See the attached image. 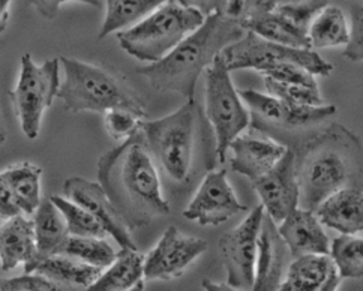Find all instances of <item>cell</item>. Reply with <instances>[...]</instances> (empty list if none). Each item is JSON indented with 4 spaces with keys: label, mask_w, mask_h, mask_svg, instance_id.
Returning a JSON list of instances; mask_svg holds the SVG:
<instances>
[{
    "label": "cell",
    "mask_w": 363,
    "mask_h": 291,
    "mask_svg": "<svg viewBox=\"0 0 363 291\" xmlns=\"http://www.w3.org/2000/svg\"><path fill=\"white\" fill-rule=\"evenodd\" d=\"M35 272L50 278L57 285L89 290V287L95 284L101 276L104 269L67 254H55L44 257Z\"/></svg>",
    "instance_id": "obj_24"
},
{
    "label": "cell",
    "mask_w": 363,
    "mask_h": 291,
    "mask_svg": "<svg viewBox=\"0 0 363 291\" xmlns=\"http://www.w3.org/2000/svg\"><path fill=\"white\" fill-rule=\"evenodd\" d=\"M18 215L2 221L0 227V264L2 272L16 269L18 264L24 266V273H32L40 266L43 256L38 249L35 222Z\"/></svg>",
    "instance_id": "obj_16"
},
{
    "label": "cell",
    "mask_w": 363,
    "mask_h": 291,
    "mask_svg": "<svg viewBox=\"0 0 363 291\" xmlns=\"http://www.w3.org/2000/svg\"><path fill=\"white\" fill-rule=\"evenodd\" d=\"M264 77L272 78V80L282 82V83H293V84H305V86H314L318 87L314 74L308 71L303 66L291 63V62H284L275 66H270V68L264 70L262 72Z\"/></svg>",
    "instance_id": "obj_34"
},
{
    "label": "cell",
    "mask_w": 363,
    "mask_h": 291,
    "mask_svg": "<svg viewBox=\"0 0 363 291\" xmlns=\"http://www.w3.org/2000/svg\"><path fill=\"white\" fill-rule=\"evenodd\" d=\"M282 4H318L321 6H328L329 0H279V5Z\"/></svg>",
    "instance_id": "obj_44"
},
{
    "label": "cell",
    "mask_w": 363,
    "mask_h": 291,
    "mask_svg": "<svg viewBox=\"0 0 363 291\" xmlns=\"http://www.w3.org/2000/svg\"><path fill=\"white\" fill-rule=\"evenodd\" d=\"M278 229L293 258L306 254H330V241L315 210L297 207L278 224Z\"/></svg>",
    "instance_id": "obj_19"
},
{
    "label": "cell",
    "mask_w": 363,
    "mask_h": 291,
    "mask_svg": "<svg viewBox=\"0 0 363 291\" xmlns=\"http://www.w3.org/2000/svg\"><path fill=\"white\" fill-rule=\"evenodd\" d=\"M315 214L323 226L341 234H356L363 231V190L344 188L328 197Z\"/></svg>",
    "instance_id": "obj_21"
},
{
    "label": "cell",
    "mask_w": 363,
    "mask_h": 291,
    "mask_svg": "<svg viewBox=\"0 0 363 291\" xmlns=\"http://www.w3.org/2000/svg\"><path fill=\"white\" fill-rule=\"evenodd\" d=\"M63 191L69 200L86 207L121 248L138 249L129 233L128 224L101 183L90 182L83 177H71L63 183Z\"/></svg>",
    "instance_id": "obj_15"
},
{
    "label": "cell",
    "mask_w": 363,
    "mask_h": 291,
    "mask_svg": "<svg viewBox=\"0 0 363 291\" xmlns=\"http://www.w3.org/2000/svg\"><path fill=\"white\" fill-rule=\"evenodd\" d=\"M207 242L200 237L182 234L174 226L168 227L160 242L146 257L145 278L149 281H170L206 253Z\"/></svg>",
    "instance_id": "obj_12"
},
{
    "label": "cell",
    "mask_w": 363,
    "mask_h": 291,
    "mask_svg": "<svg viewBox=\"0 0 363 291\" xmlns=\"http://www.w3.org/2000/svg\"><path fill=\"white\" fill-rule=\"evenodd\" d=\"M62 254L79 258L92 266L106 269L118 257V253L106 241V237L69 236Z\"/></svg>",
    "instance_id": "obj_29"
},
{
    "label": "cell",
    "mask_w": 363,
    "mask_h": 291,
    "mask_svg": "<svg viewBox=\"0 0 363 291\" xmlns=\"http://www.w3.org/2000/svg\"><path fill=\"white\" fill-rule=\"evenodd\" d=\"M157 165L141 129L104 153L98 163L99 183L129 229L170 214Z\"/></svg>",
    "instance_id": "obj_1"
},
{
    "label": "cell",
    "mask_w": 363,
    "mask_h": 291,
    "mask_svg": "<svg viewBox=\"0 0 363 291\" xmlns=\"http://www.w3.org/2000/svg\"><path fill=\"white\" fill-rule=\"evenodd\" d=\"M146 257L138 249L122 248L118 257L104 269L101 276L89 287L90 291H125L143 290Z\"/></svg>",
    "instance_id": "obj_22"
},
{
    "label": "cell",
    "mask_w": 363,
    "mask_h": 291,
    "mask_svg": "<svg viewBox=\"0 0 363 291\" xmlns=\"http://www.w3.org/2000/svg\"><path fill=\"white\" fill-rule=\"evenodd\" d=\"M67 2H80L95 8L102 6L101 0H29V4L40 12L44 18H48V20H53L57 16L60 5Z\"/></svg>",
    "instance_id": "obj_37"
},
{
    "label": "cell",
    "mask_w": 363,
    "mask_h": 291,
    "mask_svg": "<svg viewBox=\"0 0 363 291\" xmlns=\"http://www.w3.org/2000/svg\"><path fill=\"white\" fill-rule=\"evenodd\" d=\"M243 24L218 12L207 16L199 29L189 33L174 50L155 63L138 68L150 86L161 92H177L186 99L196 98L199 77L231 44L246 35Z\"/></svg>",
    "instance_id": "obj_2"
},
{
    "label": "cell",
    "mask_w": 363,
    "mask_h": 291,
    "mask_svg": "<svg viewBox=\"0 0 363 291\" xmlns=\"http://www.w3.org/2000/svg\"><path fill=\"white\" fill-rule=\"evenodd\" d=\"M330 256L344 278L363 276V239L354 234H342L332 242Z\"/></svg>",
    "instance_id": "obj_30"
},
{
    "label": "cell",
    "mask_w": 363,
    "mask_h": 291,
    "mask_svg": "<svg viewBox=\"0 0 363 291\" xmlns=\"http://www.w3.org/2000/svg\"><path fill=\"white\" fill-rule=\"evenodd\" d=\"M197 8L168 0L135 26L118 33L121 48L137 60L155 63L164 59L204 23Z\"/></svg>",
    "instance_id": "obj_4"
},
{
    "label": "cell",
    "mask_w": 363,
    "mask_h": 291,
    "mask_svg": "<svg viewBox=\"0 0 363 291\" xmlns=\"http://www.w3.org/2000/svg\"><path fill=\"white\" fill-rule=\"evenodd\" d=\"M225 18L243 23L248 12V0H216L215 11Z\"/></svg>",
    "instance_id": "obj_38"
},
{
    "label": "cell",
    "mask_w": 363,
    "mask_h": 291,
    "mask_svg": "<svg viewBox=\"0 0 363 291\" xmlns=\"http://www.w3.org/2000/svg\"><path fill=\"white\" fill-rule=\"evenodd\" d=\"M279 5V0H248V12H246V18H252L255 16L266 14V12L275 11Z\"/></svg>",
    "instance_id": "obj_40"
},
{
    "label": "cell",
    "mask_w": 363,
    "mask_h": 291,
    "mask_svg": "<svg viewBox=\"0 0 363 291\" xmlns=\"http://www.w3.org/2000/svg\"><path fill=\"white\" fill-rule=\"evenodd\" d=\"M12 0H0V24H2V32H5L6 23L9 18V4Z\"/></svg>",
    "instance_id": "obj_42"
},
{
    "label": "cell",
    "mask_w": 363,
    "mask_h": 291,
    "mask_svg": "<svg viewBox=\"0 0 363 291\" xmlns=\"http://www.w3.org/2000/svg\"><path fill=\"white\" fill-rule=\"evenodd\" d=\"M308 36L313 48L347 45L350 41V31L344 12L338 6L328 5L314 18Z\"/></svg>",
    "instance_id": "obj_28"
},
{
    "label": "cell",
    "mask_w": 363,
    "mask_h": 291,
    "mask_svg": "<svg viewBox=\"0 0 363 291\" xmlns=\"http://www.w3.org/2000/svg\"><path fill=\"white\" fill-rule=\"evenodd\" d=\"M18 215H24V212L21 210L16 197L12 195V192L4 183H0V216H2V221L11 219Z\"/></svg>",
    "instance_id": "obj_39"
},
{
    "label": "cell",
    "mask_w": 363,
    "mask_h": 291,
    "mask_svg": "<svg viewBox=\"0 0 363 291\" xmlns=\"http://www.w3.org/2000/svg\"><path fill=\"white\" fill-rule=\"evenodd\" d=\"M360 160V146L345 128L338 126L320 140L311 141L299 165L296 164L305 207L315 210L332 194L350 188L356 167L363 164Z\"/></svg>",
    "instance_id": "obj_3"
},
{
    "label": "cell",
    "mask_w": 363,
    "mask_h": 291,
    "mask_svg": "<svg viewBox=\"0 0 363 291\" xmlns=\"http://www.w3.org/2000/svg\"><path fill=\"white\" fill-rule=\"evenodd\" d=\"M168 0H106L107 12L99 39L133 28Z\"/></svg>",
    "instance_id": "obj_27"
},
{
    "label": "cell",
    "mask_w": 363,
    "mask_h": 291,
    "mask_svg": "<svg viewBox=\"0 0 363 291\" xmlns=\"http://www.w3.org/2000/svg\"><path fill=\"white\" fill-rule=\"evenodd\" d=\"M264 84L267 94L278 97L284 101L291 104H305V105H321L323 98L320 95L318 87L305 86V84H293L272 80L264 77Z\"/></svg>",
    "instance_id": "obj_32"
},
{
    "label": "cell",
    "mask_w": 363,
    "mask_h": 291,
    "mask_svg": "<svg viewBox=\"0 0 363 291\" xmlns=\"http://www.w3.org/2000/svg\"><path fill=\"white\" fill-rule=\"evenodd\" d=\"M221 55L230 71L255 70L262 74L270 66L284 62L301 65L314 75L326 77L333 70V66L313 48H297L272 43L251 31L246 32L238 43L228 45Z\"/></svg>",
    "instance_id": "obj_10"
},
{
    "label": "cell",
    "mask_w": 363,
    "mask_h": 291,
    "mask_svg": "<svg viewBox=\"0 0 363 291\" xmlns=\"http://www.w3.org/2000/svg\"><path fill=\"white\" fill-rule=\"evenodd\" d=\"M231 167L239 175L250 177L251 182L266 175L289 150L285 144L274 138H257L239 136L231 143Z\"/></svg>",
    "instance_id": "obj_20"
},
{
    "label": "cell",
    "mask_w": 363,
    "mask_h": 291,
    "mask_svg": "<svg viewBox=\"0 0 363 291\" xmlns=\"http://www.w3.org/2000/svg\"><path fill=\"white\" fill-rule=\"evenodd\" d=\"M219 55L206 70V116L215 134V155L224 164L231 143L250 128L252 117Z\"/></svg>",
    "instance_id": "obj_7"
},
{
    "label": "cell",
    "mask_w": 363,
    "mask_h": 291,
    "mask_svg": "<svg viewBox=\"0 0 363 291\" xmlns=\"http://www.w3.org/2000/svg\"><path fill=\"white\" fill-rule=\"evenodd\" d=\"M199 116L196 99H188L174 113L143 123V136L155 163L174 182H185L191 173Z\"/></svg>",
    "instance_id": "obj_6"
},
{
    "label": "cell",
    "mask_w": 363,
    "mask_h": 291,
    "mask_svg": "<svg viewBox=\"0 0 363 291\" xmlns=\"http://www.w3.org/2000/svg\"><path fill=\"white\" fill-rule=\"evenodd\" d=\"M60 62L65 80L60 84L59 98L68 111L106 113L126 109L147 117L145 104L106 70L71 57H60Z\"/></svg>",
    "instance_id": "obj_5"
},
{
    "label": "cell",
    "mask_w": 363,
    "mask_h": 291,
    "mask_svg": "<svg viewBox=\"0 0 363 291\" xmlns=\"http://www.w3.org/2000/svg\"><path fill=\"white\" fill-rule=\"evenodd\" d=\"M344 278L330 254L294 258L282 281L284 291H335Z\"/></svg>",
    "instance_id": "obj_18"
},
{
    "label": "cell",
    "mask_w": 363,
    "mask_h": 291,
    "mask_svg": "<svg viewBox=\"0 0 363 291\" xmlns=\"http://www.w3.org/2000/svg\"><path fill=\"white\" fill-rule=\"evenodd\" d=\"M60 59H50L36 65L30 55L21 57V72L9 98L20 119L21 129L29 140L40 134L43 116L51 107L60 90Z\"/></svg>",
    "instance_id": "obj_9"
},
{
    "label": "cell",
    "mask_w": 363,
    "mask_h": 291,
    "mask_svg": "<svg viewBox=\"0 0 363 291\" xmlns=\"http://www.w3.org/2000/svg\"><path fill=\"white\" fill-rule=\"evenodd\" d=\"M33 222L38 249H40L43 258L62 254L71 233L62 210L51 198H43L40 207L33 215Z\"/></svg>",
    "instance_id": "obj_23"
},
{
    "label": "cell",
    "mask_w": 363,
    "mask_h": 291,
    "mask_svg": "<svg viewBox=\"0 0 363 291\" xmlns=\"http://www.w3.org/2000/svg\"><path fill=\"white\" fill-rule=\"evenodd\" d=\"M242 24L246 31H251L272 43L297 48H313L308 33L297 28L277 9L245 20Z\"/></svg>",
    "instance_id": "obj_26"
},
{
    "label": "cell",
    "mask_w": 363,
    "mask_h": 291,
    "mask_svg": "<svg viewBox=\"0 0 363 291\" xmlns=\"http://www.w3.org/2000/svg\"><path fill=\"white\" fill-rule=\"evenodd\" d=\"M252 187L266 212L277 224H281L299 207L301 187L297 180L294 149L289 148L274 168L252 180Z\"/></svg>",
    "instance_id": "obj_14"
},
{
    "label": "cell",
    "mask_w": 363,
    "mask_h": 291,
    "mask_svg": "<svg viewBox=\"0 0 363 291\" xmlns=\"http://www.w3.org/2000/svg\"><path fill=\"white\" fill-rule=\"evenodd\" d=\"M266 209L257 206L240 226L219 239V253L227 272V282L235 290H254L260 239Z\"/></svg>",
    "instance_id": "obj_11"
},
{
    "label": "cell",
    "mask_w": 363,
    "mask_h": 291,
    "mask_svg": "<svg viewBox=\"0 0 363 291\" xmlns=\"http://www.w3.org/2000/svg\"><path fill=\"white\" fill-rule=\"evenodd\" d=\"M143 119L140 114L126 109H113L104 113V125L111 138L123 141L141 129Z\"/></svg>",
    "instance_id": "obj_33"
},
{
    "label": "cell",
    "mask_w": 363,
    "mask_h": 291,
    "mask_svg": "<svg viewBox=\"0 0 363 291\" xmlns=\"http://www.w3.org/2000/svg\"><path fill=\"white\" fill-rule=\"evenodd\" d=\"M41 176L43 168L30 163L9 167L0 175V183H4L16 197L24 215L28 216L35 215L43 202Z\"/></svg>",
    "instance_id": "obj_25"
},
{
    "label": "cell",
    "mask_w": 363,
    "mask_h": 291,
    "mask_svg": "<svg viewBox=\"0 0 363 291\" xmlns=\"http://www.w3.org/2000/svg\"><path fill=\"white\" fill-rule=\"evenodd\" d=\"M344 57L350 62L363 60V6L353 9L350 41L344 50Z\"/></svg>",
    "instance_id": "obj_36"
},
{
    "label": "cell",
    "mask_w": 363,
    "mask_h": 291,
    "mask_svg": "<svg viewBox=\"0 0 363 291\" xmlns=\"http://www.w3.org/2000/svg\"><path fill=\"white\" fill-rule=\"evenodd\" d=\"M59 285L53 282L50 278L32 272L24 273L23 276L11 278V280L2 281V291H56Z\"/></svg>",
    "instance_id": "obj_35"
},
{
    "label": "cell",
    "mask_w": 363,
    "mask_h": 291,
    "mask_svg": "<svg viewBox=\"0 0 363 291\" xmlns=\"http://www.w3.org/2000/svg\"><path fill=\"white\" fill-rule=\"evenodd\" d=\"M201 287L204 290H209V291H233L235 290V287H231L228 282L227 284H215V282H211L209 280H203Z\"/></svg>",
    "instance_id": "obj_43"
},
{
    "label": "cell",
    "mask_w": 363,
    "mask_h": 291,
    "mask_svg": "<svg viewBox=\"0 0 363 291\" xmlns=\"http://www.w3.org/2000/svg\"><path fill=\"white\" fill-rule=\"evenodd\" d=\"M51 200L62 210V214L68 222V229L71 236H84V237H107L108 233L101 226V222L90 214V212L77 204L69 198H63L53 195Z\"/></svg>",
    "instance_id": "obj_31"
},
{
    "label": "cell",
    "mask_w": 363,
    "mask_h": 291,
    "mask_svg": "<svg viewBox=\"0 0 363 291\" xmlns=\"http://www.w3.org/2000/svg\"><path fill=\"white\" fill-rule=\"evenodd\" d=\"M182 5L200 9L204 16H211L215 11L216 0H179Z\"/></svg>",
    "instance_id": "obj_41"
},
{
    "label": "cell",
    "mask_w": 363,
    "mask_h": 291,
    "mask_svg": "<svg viewBox=\"0 0 363 291\" xmlns=\"http://www.w3.org/2000/svg\"><path fill=\"white\" fill-rule=\"evenodd\" d=\"M291 256L289 245L279 233L278 224L272 216L264 214L260 239H258V257L255 270V291H275L281 290L282 276L287 268L289 257Z\"/></svg>",
    "instance_id": "obj_17"
},
{
    "label": "cell",
    "mask_w": 363,
    "mask_h": 291,
    "mask_svg": "<svg viewBox=\"0 0 363 291\" xmlns=\"http://www.w3.org/2000/svg\"><path fill=\"white\" fill-rule=\"evenodd\" d=\"M245 210L246 206L239 202L227 180V171L223 168L206 175L199 191L184 210V216L199 222L201 227H216Z\"/></svg>",
    "instance_id": "obj_13"
},
{
    "label": "cell",
    "mask_w": 363,
    "mask_h": 291,
    "mask_svg": "<svg viewBox=\"0 0 363 291\" xmlns=\"http://www.w3.org/2000/svg\"><path fill=\"white\" fill-rule=\"evenodd\" d=\"M252 117V126L282 143L291 134L326 122L336 113L335 105L291 104L252 89L239 90Z\"/></svg>",
    "instance_id": "obj_8"
}]
</instances>
